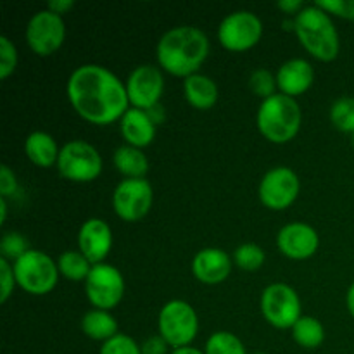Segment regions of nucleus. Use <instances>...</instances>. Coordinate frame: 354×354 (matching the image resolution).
<instances>
[{"instance_id":"obj_1","label":"nucleus","mask_w":354,"mask_h":354,"mask_svg":"<svg viewBox=\"0 0 354 354\" xmlns=\"http://www.w3.org/2000/svg\"><path fill=\"white\" fill-rule=\"evenodd\" d=\"M66 93L75 113L99 127L121 121L130 109L127 85L99 64L78 66L69 75Z\"/></svg>"},{"instance_id":"obj_2","label":"nucleus","mask_w":354,"mask_h":354,"mask_svg":"<svg viewBox=\"0 0 354 354\" xmlns=\"http://www.w3.org/2000/svg\"><path fill=\"white\" fill-rule=\"evenodd\" d=\"M209 55V40L201 28L175 26L166 31L158 41L156 57L159 68L176 78L197 75V69Z\"/></svg>"},{"instance_id":"obj_3","label":"nucleus","mask_w":354,"mask_h":354,"mask_svg":"<svg viewBox=\"0 0 354 354\" xmlns=\"http://www.w3.org/2000/svg\"><path fill=\"white\" fill-rule=\"evenodd\" d=\"M294 33L301 47L320 62H332L341 50L339 33L330 14L318 6H306L294 17Z\"/></svg>"},{"instance_id":"obj_4","label":"nucleus","mask_w":354,"mask_h":354,"mask_svg":"<svg viewBox=\"0 0 354 354\" xmlns=\"http://www.w3.org/2000/svg\"><path fill=\"white\" fill-rule=\"evenodd\" d=\"M303 113L296 99L283 93H275L261 100L256 114V127L259 133L272 144H287L299 133Z\"/></svg>"},{"instance_id":"obj_5","label":"nucleus","mask_w":354,"mask_h":354,"mask_svg":"<svg viewBox=\"0 0 354 354\" xmlns=\"http://www.w3.org/2000/svg\"><path fill=\"white\" fill-rule=\"evenodd\" d=\"M16 283L31 296H47L59 282L57 263L45 252L30 249L12 263Z\"/></svg>"},{"instance_id":"obj_6","label":"nucleus","mask_w":354,"mask_h":354,"mask_svg":"<svg viewBox=\"0 0 354 354\" xmlns=\"http://www.w3.org/2000/svg\"><path fill=\"white\" fill-rule=\"evenodd\" d=\"M158 330L171 349L190 346L199 332V318L196 310L187 301H168L159 311Z\"/></svg>"},{"instance_id":"obj_7","label":"nucleus","mask_w":354,"mask_h":354,"mask_svg":"<svg viewBox=\"0 0 354 354\" xmlns=\"http://www.w3.org/2000/svg\"><path fill=\"white\" fill-rule=\"evenodd\" d=\"M55 166L62 178L73 183H90L102 173V158L88 142L71 140L61 147Z\"/></svg>"},{"instance_id":"obj_8","label":"nucleus","mask_w":354,"mask_h":354,"mask_svg":"<svg viewBox=\"0 0 354 354\" xmlns=\"http://www.w3.org/2000/svg\"><path fill=\"white\" fill-rule=\"evenodd\" d=\"M261 313L272 327L287 330L303 317V306L296 290L283 282L270 283L261 294Z\"/></svg>"},{"instance_id":"obj_9","label":"nucleus","mask_w":354,"mask_h":354,"mask_svg":"<svg viewBox=\"0 0 354 354\" xmlns=\"http://www.w3.org/2000/svg\"><path fill=\"white\" fill-rule=\"evenodd\" d=\"M218 41L230 52H245L259 44L263 23L251 10H235L223 17L218 26Z\"/></svg>"},{"instance_id":"obj_10","label":"nucleus","mask_w":354,"mask_h":354,"mask_svg":"<svg viewBox=\"0 0 354 354\" xmlns=\"http://www.w3.org/2000/svg\"><path fill=\"white\" fill-rule=\"evenodd\" d=\"M124 287V277L120 270L107 263L93 265L85 280L86 299L95 310H114L123 301Z\"/></svg>"},{"instance_id":"obj_11","label":"nucleus","mask_w":354,"mask_h":354,"mask_svg":"<svg viewBox=\"0 0 354 354\" xmlns=\"http://www.w3.org/2000/svg\"><path fill=\"white\" fill-rule=\"evenodd\" d=\"M154 203V190L145 178H123L113 192V209L120 220L135 223L145 218Z\"/></svg>"},{"instance_id":"obj_12","label":"nucleus","mask_w":354,"mask_h":354,"mask_svg":"<svg viewBox=\"0 0 354 354\" xmlns=\"http://www.w3.org/2000/svg\"><path fill=\"white\" fill-rule=\"evenodd\" d=\"M28 47L40 57H48L62 47L66 40V24L62 16L44 9L30 17L24 31Z\"/></svg>"},{"instance_id":"obj_13","label":"nucleus","mask_w":354,"mask_h":354,"mask_svg":"<svg viewBox=\"0 0 354 354\" xmlns=\"http://www.w3.org/2000/svg\"><path fill=\"white\" fill-rule=\"evenodd\" d=\"M299 176L287 166H277L263 175L258 187V197L270 211H283L296 203L299 196Z\"/></svg>"},{"instance_id":"obj_14","label":"nucleus","mask_w":354,"mask_h":354,"mask_svg":"<svg viewBox=\"0 0 354 354\" xmlns=\"http://www.w3.org/2000/svg\"><path fill=\"white\" fill-rule=\"evenodd\" d=\"M124 85L131 107L147 111L161 102L165 92V76L158 66L142 64L130 73Z\"/></svg>"},{"instance_id":"obj_15","label":"nucleus","mask_w":354,"mask_h":354,"mask_svg":"<svg viewBox=\"0 0 354 354\" xmlns=\"http://www.w3.org/2000/svg\"><path fill=\"white\" fill-rule=\"evenodd\" d=\"M277 248L286 258L304 261L318 251L320 237L311 225L303 223V221H290L280 228L277 235Z\"/></svg>"},{"instance_id":"obj_16","label":"nucleus","mask_w":354,"mask_h":354,"mask_svg":"<svg viewBox=\"0 0 354 354\" xmlns=\"http://www.w3.org/2000/svg\"><path fill=\"white\" fill-rule=\"evenodd\" d=\"M111 249H113V230L107 221L100 218H88L80 227L78 251L92 265H100L109 256Z\"/></svg>"},{"instance_id":"obj_17","label":"nucleus","mask_w":354,"mask_h":354,"mask_svg":"<svg viewBox=\"0 0 354 354\" xmlns=\"http://www.w3.org/2000/svg\"><path fill=\"white\" fill-rule=\"evenodd\" d=\"M234 259L218 248L201 249L192 259V273L201 283L218 286L230 277Z\"/></svg>"},{"instance_id":"obj_18","label":"nucleus","mask_w":354,"mask_h":354,"mask_svg":"<svg viewBox=\"0 0 354 354\" xmlns=\"http://www.w3.org/2000/svg\"><path fill=\"white\" fill-rule=\"evenodd\" d=\"M277 86L280 93L296 99L311 88L315 82V69L306 59H289L277 71Z\"/></svg>"},{"instance_id":"obj_19","label":"nucleus","mask_w":354,"mask_h":354,"mask_svg":"<svg viewBox=\"0 0 354 354\" xmlns=\"http://www.w3.org/2000/svg\"><path fill=\"white\" fill-rule=\"evenodd\" d=\"M120 131L127 145L137 149H145L154 142L156 124L147 114V111L130 107L120 121Z\"/></svg>"},{"instance_id":"obj_20","label":"nucleus","mask_w":354,"mask_h":354,"mask_svg":"<svg viewBox=\"0 0 354 354\" xmlns=\"http://www.w3.org/2000/svg\"><path fill=\"white\" fill-rule=\"evenodd\" d=\"M59 152H61V147L47 131H33L24 140V154L38 168L47 169L57 165Z\"/></svg>"},{"instance_id":"obj_21","label":"nucleus","mask_w":354,"mask_h":354,"mask_svg":"<svg viewBox=\"0 0 354 354\" xmlns=\"http://www.w3.org/2000/svg\"><path fill=\"white\" fill-rule=\"evenodd\" d=\"M183 95L185 100L197 111H207L214 107L220 97V90L214 80H211L206 75H197L189 76L183 80Z\"/></svg>"},{"instance_id":"obj_22","label":"nucleus","mask_w":354,"mask_h":354,"mask_svg":"<svg viewBox=\"0 0 354 354\" xmlns=\"http://www.w3.org/2000/svg\"><path fill=\"white\" fill-rule=\"evenodd\" d=\"M82 332L92 341L106 342L118 335V322L109 311L90 310L82 317Z\"/></svg>"},{"instance_id":"obj_23","label":"nucleus","mask_w":354,"mask_h":354,"mask_svg":"<svg viewBox=\"0 0 354 354\" xmlns=\"http://www.w3.org/2000/svg\"><path fill=\"white\" fill-rule=\"evenodd\" d=\"M113 162L124 178H145L149 171V159L144 151L127 144L114 151Z\"/></svg>"},{"instance_id":"obj_24","label":"nucleus","mask_w":354,"mask_h":354,"mask_svg":"<svg viewBox=\"0 0 354 354\" xmlns=\"http://www.w3.org/2000/svg\"><path fill=\"white\" fill-rule=\"evenodd\" d=\"M290 332H292V339L296 341V344L304 349H317L325 341L324 325L318 318L310 317V315H303L290 328Z\"/></svg>"},{"instance_id":"obj_25","label":"nucleus","mask_w":354,"mask_h":354,"mask_svg":"<svg viewBox=\"0 0 354 354\" xmlns=\"http://www.w3.org/2000/svg\"><path fill=\"white\" fill-rule=\"evenodd\" d=\"M92 263L80 251H66L57 259L59 273L69 282H85L92 272Z\"/></svg>"},{"instance_id":"obj_26","label":"nucleus","mask_w":354,"mask_h":354,"mask_svg":"<svg viewBox=\"0 0 354 354\" xmlns=\"http://www.w3.org/2000/svg\"><path fill=\"white\" fill-rule=\"evenodd\" d=\"M206 354H248L245 353L244 344L241 339L235 334L227 330L214 332L209 335L206 341V348H204Z\"/></svg>"},{"instance_id":"obj_27","label":"nucleus","mask_w":354,"mask_h":354,"mask_svg":"<svg viewBox=\"0 0 354 354\" xmlns=\"http://www.w3.org/2000/svg\"><path fill=\"white\" fill-rule=\"evenodd\" d=\"M266 254L263 251L261 245L254 244V242H245L241 244L234 252V263L244 272H256L265 265Z\"/></svg>"},{"instance_id":"obj_28","label":"nucleus","mask_w":354,"mask_h":354,"mask_svg":"<svg viewBox=\"0 0 354 354\" xmlns=\"http://www.w3.org/2000/svg\"><path fill=\"white\" fill-rule=\"evenodd\" d=\"M330 121L339 131L354 133V97H339L332 104Z\"/></svg>"},{"instance_id":"obj_29","label":"nucleus","mask_w":354,"mask_h":354,"mask_svg":"<svg viewBox=\"0 0 354 354\" xmlns=\"http://www.w3.org/2000/svg\"><path fill=\"white\" fill-rule=\"evenodd\" d=\"M248 85L249 90L261 100H266L275 95V93H279L277 92V88H279L277 86V76L270 69L265 68L254 69L251 76H249Z\"/></svg>"},{"instance_id":"obj_30","label":"nucleus","mask_w":354,"mask_h":354,"mask_svg":"<svg viewBox=\"0 0 354 354\" xmlns=\"http://www.w3.org/2000/svg\"><path fill=\"white\" fill-rule=\"evenodd\" d=\"M30 251V245L28 241L23 237V234L19 232H6L2 235V241H0V254L3 259L14 263L24 256Z\"/></svg>"},{"instance_id":"obj_31","label":"nucleus","mask_w":354,"mask_h":354,"mask_svg":"<svg viewBox=\"0 0 354 354\" xmlns=\"http://www.w3.org/2000/svg\"><path fill=\"white\" fill-rule=\"evenodd\" d=\"M99 354H142V348L130 335L118 334L100 346Z\"/></svg>"},{"instance_id":"obj_32","label":"nucleus","mask_w":354,"mask_h":354,"mask_svg":"<svg viewBox=\"0 0 354 354\" xmlns=\"http://www.w3.org/2000/svg\"><path fill=\"white\" fill-rule=\"evenodd\" d=\"M17 68V48L6 35L0 37V80H7Z\"/></svg>"},{"instance_id":"obj_33","label":"nucleus","mask_w":354,"mask_h":354,"mask_svg":"<svg viewBox=\"0 0 354 354\" xmlns=\"http://www.w3.org/2000/svg\"><path fill=\"white\" fill-rule=\"evenodd\" d=\"M315 6L332 16L354 21V0H317Z\"/></svg>"},{"instance_id":"obj_34","label":"nucleus","mask_w":354,"mask_h":354,"mask_svg":"<svg viewBox=\"0 0 354 354\" xmlns=\"http://www.w3.org/2000/svg\"><path fill=\"white\" fill-rule=\"evenodd\" d=\"M14 286H16V277H14L12 263L0 258V301L2 304H6L12 296Z\"/></svg>"},{"instance_id":"obj_35","label":"nucleus","mask_w":354,"mask_h":354,"mask_svg":"<svg viewBox=\"0 0 354 354\" xmlns=\"http://www.w3.org/2000/svg\"><path fill=\"white\" fill-rule=\"evenodd\" d=\"M17 192V178L12 169L7 165H2L0 168V197L7 199L12 194Z\"/></svg>"},{"instance_id":"obj_36","label":"nucleus","mask_w":354,"mask_h":354,"mask_svg":"<svg viewBox=\"0 0 354 354\" xmlns=\"http://www.w3.org/2000/svg\"><path fill=\"white\" fill-rule=\"evenodd\" d=\"M142 354H168V342L161 335H151L140 344Z\"/></svg>"},{"instance_id":"obj_37","label":"nucleus","mask_w":354,"mask_h":354,"mask_svg":"<svg viewBox=\"0 0 354 354\" xmlns=\"http://www.w3.org/2000/svg\"><path fill=\"white\" fill-rule=\"evenodd\" d=\"M277 7H279L283 14H289V16L292 14V16L296 17L306 6H304L301 0H280V2L277 3Z\"/></svg>"},{"instance_id":"obj_38","label":"nucleus","mask_w":354,"mask_h":354,"mask_svg":"<svg viewBox=\"0 0 354 354\" xmlns=\"http://www.w3.org/2000/svg\"><path fill=\"white\" fill-rule=\"evenodd\" d=\"M75 7V2L73 0H50L47 6L48 10H52L54 14H57V16H64V14H68L69 10Z\"/></svg>"},{"instance_id":"obj_39","label":"nucleus","mask_w":354,"mask_h":354,"mask_svg":"<svg viewBox=\"0 0 354 354\" xmlns=\"http://www.w3.org/2000/svg\"><path fill=\"white\" fill-rule=\"evenodd\" d=\"M147 114L151 116V120L154 121V124L158 127V124H161L162 121L166 120V109L162 107V104H156L154 107H151V109H147Z\"/></svg>"},{"instance_id":"obj_40","label":"nucleus","mask_w":354,"mask_h":354,"mask_svg":"<svg viewBox=\"0 0 354 354\" xmlns=\"http://www.w3.org/2000/svg\"><path fill=\"white\" fill-rule=\"evenodd\" d=\"M346 306H348L349 315L354 318V283L348 289V294H346Z\"/></svg>"},{"instance_id":"obj_41","label":"nucleus","mask_w":354,"mask_h":354,"mask_svg":"<svg viewBox=\"0 0 354 354\" xmlns=\"http://www.w3.org/2000/svg\"><path fill=\"white\" fill-rule=\"evenodd\" d=\"M169 354H206V353L201 351V349H197V348H192V346H185V348L171 349V353Z\"/></svg>"},{"instance_id":"obj_42","label":"nucleus","mask_w":354,"mask_h":354,"mask_svg":"<svg viewBox=\"0 0 354 354\" xmlns=\"http://www.w3.org/2000/svg\"><path fill=\"white\" fill-rule=\"evenodd\" d=\"M7 220V199L0 197V223H6Z\"/></svg>"},{"instance_id":"obj_43","label":"nucleus","mask_w":354,"mask_h":354,"mask_svg":"<svg viewBox=\"0 0 354 354\" xmlns=\"http://www.w3.org/2000/svg\"><path fill=\"white\" fill-rule=\"evenodd\" d=\"M351 144H353V149H354V133L351 135Z\"/></svg>"},{"instance_id":"obj_44","label":"nucleus","mask_w":354,"mask_h":354,"mask_svg":"<svg viewBox=\"0 0 354 354\" xmlns=\"http://www.w3.org/2000/svg\"><path fill=\"white\" fill-rule=\"evenodd\" d=\"M252 354H266V353H252Z\"/></svg>"}]
</instances>
